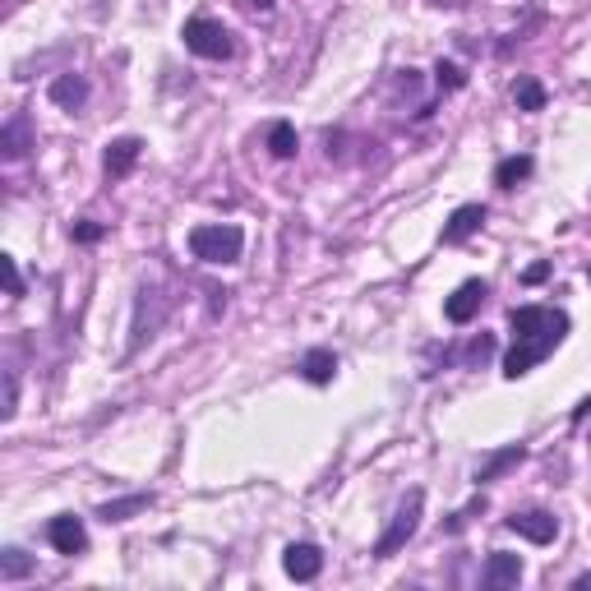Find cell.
<instances>
[{
	"instance_id": "6da1fadb",
	"label": "cell",
	"mask_w": 591,
	"mask_h": 591,
	"mask_svg": "<svg viewBox=\"0 0 591 591\" xmlns=\"http://www.w3.org/2000/svg\"><path fill=\"white\" fill-rule=\"evenodd\" d=\"M508 328H513V347L504 356V374L522 379L531 365H541L568 338V314L555 305H518L508 314Z\"/></svg>"
},
{
	"instance_id": "7a4b0ae2",
	"label": "cell",
	"mask_w": 591,
	"mask_h": 591,
	"mask_svg": "<svg viewBox=\"0 0 591 591\" xmlns=\"http://www.w3.org/2000/svg\"><path fill=\"white\" fill-rule=\"evenodd\" d=\"M241 250H245V231L236 222H204V227L190 231V254L199 264L231 268L241 264Z\"/></svg>"
},
{
	"instance_id": "3957f363",
	"label": "cell",
	"mask_w": 591,
	"mask_h": 591,
	"mask_svg": "<svg viewBox=\"0 0 591 591\" xmlns=\"http://www.w3.org/2000/svg\"><path fill=\"white\" fill-rule=\"evenodd\" d=\"M167 314H171V296L157 287V282H144L139 296H134V324H130V347L125 351L134 356L148 338H157V328L167 324Z\"/></svg>"
},
{
	"instance_id": "277c9868",
	"label": "cell",
	"mask_w": 591,
	"mask_h": 591,
	"mask_svg": "<svg viewBox=\"0 0 591 591\" xmlns=\"http://www.w3.org/2000/svg\"><path fill=\"white\" fill-rule=\"evenodd\" d=\"M421 513H425V490H407L402 495V504H398V513L388 518V527H384V536L374 541V555L379 559H388V555H398L402 545L421 531Z\"/></svg>"
},
{
	"instance_id": "5b68a950",
	"label": "cell",
	"mask_w": 591,
	"mask_h": 591,
	"mask_svg": "<svg viewBox=\"0 0 591 591\" xmlns=\"http://www.w3.org/2000/svg\"><path fill=\"white\" fill-rule=\"evenodd\" d=\"M181 37H185V47H190L194 56H204V61H231V56H236L231 28L218 24V19H208V14H194V19H185Z\"/></svg>"
},
{
	"instance_id": "8992f818",
	"label": "cell",
	"mask_w": 591,
	"mask_h": 591,
	"mask_svg": "<svg viewBox=\"0 0 591 591\" xmlns=\"http://www.w3.org/2000/svg\"><path fill=\"white\" fill-rule=\"evenodd\" d=\"M508 531H518L522 541L531 545H550L559 536V518L555 513H545V508H527V513H513V518H504Z\"/></svg>"
},
{
	"instance_id": "52a82bcc",
	"label": "cell",
	"mask_w": 591,
	"mask_h": 591,
	"mask_svg": "<svg viewBox=\"0 0 591 591\" xmlns=\"http://www.w3.org/2000/svg\"><path fill=\"white\" fill-rule=\"evenodd\" d=\"M282 573H287L291 582H314L324 573V550L310 541L287 545V550H282Z\"/></svg>"
},
{
	"instance_id": "ba28073f",
	"label": "cell",
	"mask_w": 591,
	"mask_h": 591,
	"mask_svg": "<svg viewBox=\"0 0 591 591\" xmlns=\"http://www.w3.org/2000/svg\"><path fill=\"white\" fill-rule=\"evenodd\" d=\"M485 296H490V287H485L481 278H471V282H462L453 296L444 301V314H448V324H471L476 314H481V305H485Z\"/></svg>"
},
{
	"instance_id": "9c48e42d",
	"label": "cell",
	"mask_w": 591,
	"mask_h": 591,
	"mask_svg": "<svg viewBox=\"0 0 591 591\" xmlns=\"http://www.w3.org/2000/svg\"><path fill=\"white\" fill-rule=\"evenodd\" d=\"M47 541L56 545V555H84L88 550V531H84V518H74V513H61V518L47 522Z\"/></svg>"
},
{
	"instance_id": "30bf717a",
	"label": "cell",
	"mask_w": 591,
	"mask_h": 591,
	"mask_svg": "<svg viewBox=\"0 0 591 591\" xmlns=\"http://www.w3.org/2000/svg\"><path fill=\"white\" fill-rule=\"evenodd\" d=\"M139 153H144V139H134V134H125V139H111L107 153H102V171H107L111 181H121V176H130V171H134Z\"/></svg>"
},
{
	"instance_id": "8fae6325",
	"label": "cell",
	"mask_w": 591,
	"mask_h": 591,
	"mask_svg": "<svg viewBox=\"0 0 591 591\" xmlns=\"http://www.w3.org/2000/svg\"><path fill=\"white\" fill-rule=\"evenodd\" d=\"M28 148H33V125H28L24 111H14L10 121L0 125V157L19 162V157H28Z\"/></svg>"
},
{
	"instance_id": "7c38bea8",
	"label": "cell",
	"mask_w": 591,
	"mask_h": 591,
	"mask_svg": "<svg viewBox=\"0 0 591 591\" xmlns=\"http://www.w3.org/2000/svg\"><path fill=\"white\" fill-rule=\"evenodd\" d=\"M481 227H485V204H462V208H453V218L444 222L439 241H444V245H462L467 236H476Z\"/></svg>"
},
{
	"instance_id": "4fadbf2b",
	"label": "cell",
	"mask_w": 591,
	"mask_h": 591,
	"mask_svg": "<svg viewBox=\"0 0 591 591\" xmlns=\"http://www.w3.org/2000/svg\"><path fill=\"white\" fill-rule=\"evenodd\" d=\"M522 582V555H508V550H495V555L485 559V587H518Z\"/></svg>"
},
{
	"instance_id": "5bb4252c",
	"label": "cell",
	"mask_w": 591,
	"mask_h": 591,
	"mask_svg": "<svg viewBox=\"0 0 591 591\" xmlns=\"http://www.w3.org/2000/svg\"><path fill=\"white\" fill-rule=\"evenodd\" d=\"M47 97L61 111H79L88 102V79H84V74H56L51 88H47Z\"/></svg>"
},
{
	"instance_id": "9a60e30c",
	"label": "cell",
	"mask_w": 591,
	"mask_h": 591,
	"mask_svg": "<svg viewBox=\"0 0 591 591\" xmlns=\"http://www.w3.org/2000/svg\"><path fill=\"white\" fill-rule=\"evenodd\" d=\"M301 374L310 379L314 388H324V384H333V374H338V356L328 347H310L301 356Z\"/></svg>"
},
{
	"instance_id": "2e32d148",
	"label": "cell",
	"mask_w": 591,
	"mask_h": 591,
	"mask_svg": "<svg viewBox=\"0 0 591 591\" xmlns=\"http://www.w3.org/2000/svg\"><path fill=\"white\" fill-rule=\"evenodd\" d=\"M522 458H527V448H522V444L499 448V453H490V458L476 467V481H481V485H485V481H499V476H504V471H513Z\"/></svg>"
},
{
	"instance_id": "e0dca14e",
	"label": "cell",
	"mask_w": 591,
	"mask_h": 591,
	"mask_svg": "<svg viewBox=\"0 0 591 591\" xmlns=\"http://www.w3.org/2000/svg\"><path fill=\"white\" fill-rule=\"evenodd\" d=\"M268 153L282 157V162H291V157L301 153V139H296V125L291 121H273L268 125Z\"/></svg>"
},
{
	"instance_id": "ac0fdd59",
	"label": "cell",
	"mask_w": 591,
	"mask_h": 591,
	"mask_svg": "<svg viewBox=\"0 0 591 591\" xmlns=\"http://www.w3.org/2000/svg\"><path fill=\"white\" fill-rule=\"evenodd\" d=\"M531 167H536V162H531V153L504 157V162L495 167V185H499V190H518V185L531 176Z\"/></svg>"
},
{
	"instance_id": "d6986e66",
	"label": "cell",
	"mask_w": 591,
	"mask_h": 591,
	"mask_svg": "<svg viewBox=\"0 0 591 591\" xmlns=\"http://www.w3.org/2000/svg\"><path fill=\"white\" fill-rule=\"evenodd\" d=\"M144 508H153V495H125V499H111V504L97 508V518L102 522H130L134 513H144Z\"/></svg>"
},
{
	"instance_id": "ffe728a7",
	"label": "cell",
	"mask_w": 591,
	"mask_h": 591,
	"mask_svg": "<svg viewBox=\"0 0 591 591\" xmlns=\"http://www.w3.org/2000/svg\"><path fill=\"white\" fill-rule=\"evenodd\" d=\"M33 573V555H24L19 545H10V550H0V582L10 587V582H19V578H28Z\"/></svg>"
},
{
	"instance_id": "44dd1931",
	"label": "cell",
	"mask_w": 591,
	"mask_h": 591,
	"mask_svg": "<svg viewBox=\"0 0 591 591\" xmlns=\"http://www.w3.org/2000/svg\"><path fill=\"white\" fill-rule=\"evenodd\" d=\"M513 97H518V111H545V84L536 74H522L513 84Z\"/></svg>"
},
{
	"instance_id": "7402d4cb",
	"label": "cell",
	"mask_w": 591,
	"mask_h": 591,
	"mask_svg": "<svg viewBox=\"0 0 591 591\" xmlns=\"http://www.w3.org/2000/svg\"><path fill=\"white\" fill-rule=\"evenodd\" d=\"M435 84L444 88V93H458V88L467 84V74H462L453 61H439V65H435Z\"/></svg>"
},
{
	"instance_id": "603a6c76",
	"label": "cell",
	"mask_w": 591,
	"mask_h": 591,
	"mask_svg": "<svg viewBox=\"0 0 591 591\" xmlns=\"http://www.w3.org/2000/svg\"><path fill=\"white\" fill-rule=\"evenodd\" d=\"M490 356H495V338H490V333H481V338L467 342V356H462V361H467V365H485Z\"/></svg>"
},
{
	"instance_id": "cb8c5ba5",
	"label": "cell",
	"mask_w": 591,
	"mask_h": 591,
	"mask_svg": "<svg viewBox=\"0 0 591 591\" xmlns=\"http://www.w3.org/2000/svg\"><path fill=\"white\" fill-rule=\"evenodd\" d=\"M0 268H5V291H10V301H19V296H24V278H19L14 254H0Z\"/></svg>"
},
{
	"instance_id": "d4e9b609",
	"label": "cell",
	"mask_w": 591,
	"mask_h": 591,
	"mask_svg": "<svg viewBox=\"0 0 591 591\" xmlns=\"http://www.w3.org/2000/svg\"><path fill=\"white\" fill-rule=\"evenodd\" d=\"M14 411H19V379H14V370H5V407H0V416L14 421Z\"/></svg>"
},
{
	"instance_id": "484cf974",
	"label": "cell",
	"mask_w": 591,
	"mask_h": 591,
	"mask_svg": "<svg viewBox=\"0 0 591 591\" xmlns=\"http://www.w3.org/2000/svg\"><path fill=\"white\" fill-rule=\"evenodd\" d=\"M102 231H107L102 222H74V231H70V236H74L79 245H93V241H102Z\"/></svg>"
},
{
	"instance_id": "4316f807",
	"label": "cell",
	"mask_w": 591,
	"mask_h": 591,
	"mask_svg": "<svg viewBox=\"0 0 591 591\" xmlns=\"http://www.w3.org/2000/svg\"><path fill=\"white\" fill-rule=\"evenodd\" d=\"M550 278V264H531L527 273H522V282H545Z\"/></svg>"
},
{
	"instance_id": "83f0119b",
	"label": "cell",
	"mask_w": 591,
	"mask_h": 591,
	"mask_svg": "<svg viewBox=\"0 0 591 591\" xmlns=\"http://www.w3.org/2000/svg\"><path fill=\"white\" fill-rule=\"evenodd\" d=\"M573 591H591V573H582V578H573Z\"/></svg>"
},
{
	"instance_id": "f1b7e54d",
	"label": "cell",
	"mask_w": 591,
	"mask_h": 591,
	"mask_svg": "<svg viewBox=\"0 0 591 591\" xmlns=\"http://www.w3.org/2000/svg\"><path fill=\"white\" fill-rule=\"evenodd\" d=\"M254 10H273V5H278V0H250Z\"/></svg>"
},
{
	"instance_id": "f546056e",
	"label": "cell",
	"mask_w": 591,
	"mask_h": 591,
	"mask_svg": "<svg viewBox=\"0 0 591 591\" xmlns=\"http://www.w3.org/2000/svg\"><path fill=\"white\" fill-rule=\"evenodd\" d=\"M587 282H591V268H587Z\"/></svg>"
}]
</instances>
